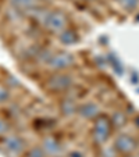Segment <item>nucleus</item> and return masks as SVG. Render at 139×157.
Wrapping results in <instances>:
<instances>
[{
    "instance_id": "nucleus-5",
    "label": "nucleus",
    "mask_w": 139,
    "mask_h": 157,
    "mask_svg": "<svg viewBox=\"0 0 139 157\" xmlns=\"http://www.w3.org/2000/svg\"><path fill=\"white\" fill-rule=\"evenodd\" d=\"M136 146H138L136 140L133 139L131 135H128V133H121V135H118L114 140V150L121 154L132 153L136 149Z\"/></svg>"
},
{
    "instance_id": "nucleus-19",
    "label": "nucleus",
    "mask_w": 139,
    "mask_h": 157,
    "mask_svg": "<svg viewBox=\"0 0 139 157\" xmlns=\"http://www.w3.org/2000/svg\"><path fill=\"white\" fill-rule=\"evenodd\" d=\"M138 92H139V89H138Z\"/></svg>"
},
{
    "instance_id": "nucleus-3",
    "label": "nucleus",
    "mask_w": 139,
    "mask_h": 157,
    "mask_svg": "<svg viewBox=\"0 0 139 157\" xmlns=\"http://www.w3.org/2000/svg\"><path fill=\"white\" fill-rule=\"evenodd\" d=\"M110 132H111L110 118L106 116H99L95 120V125H93V129H92V136H93L95 142L99 143V145H103L110 138Z\"/></svg>"
},
{
    "instance_id": "nucleus-13",
    "label": "nucleus",
    "mask_w": 139,
    "mask_h": 157,
    "mask_svg": "<svg viewBox=\"0 0 139 157\" xmlns=\"http://www.w3.org/2000/svg\"><path fill=\"white\" fill-rule=\"evenodd\" d=\"M115 2H118L125 10H135L139 4V0H115Z\"/></svg>"
},
{
    "instance_id": "nucleus-18",
    "label": "nucleus",
    "mask_w": 139,
    "mask_h": 157,
    "mask_svg": "<svg viewBox=\"0 0 139 157\" xmlns=\"http://www.w3.org/2000/svg\"><path fill=\"white\" fill-rule=\"evenodd\" d=\"M125 157H132V156H129V154H127V156H125Z\"/></svg>"
},
{
    "instance_id": "nucleus-9",
    "label": "nucleus",
    "mask_w": 139,
    "mask_h": 157,
    "mask_svg": "<svg viewBox=\"0 0 139 157\" xmlns=\"http://www.w3.org/2000/svg\"><path fill=\"white\" fill-rule=\"evenodd\" d=\"M39 0H10V4L21 13H27L38 7Z\"/></svg>"
},
{
    "instance_id": "nucleus-2",
    "label": "nucleus",
    "mask_w": 139,
    "mask_h": 157,
    "mask_svg": "<svg viewBox=\"0 0 139 157\" xmlns=\"http://www.w3.org/2000/svg\"><path fill=\"white\" fill-rule=\"evenodd\" d=\"M75 61V57L72 53L65 50H60L56 53H50L46 59V64L54 71H63V70L70 68Z\"/></svg>"
},
{
    "instance_id": "nucleus-11",
    "label": "nucleus",
    "mask_w": 139,
    "mask_h": 157,
    "mask_svg": "<svg viewBox=\"0 0 139 157\" xmlns=\"http://www.w3.org/2000/svg\"><path fill=\"white\" fill-rule=\"evenodd\" d=\"M60 109H61V113L64 117H71L72 114L77 113L78 104L75 103L74 100H71V99H67V100H63Z\"/></svg>"
},
{
    "instance_id": "nucleus-14",
    "label": "nucleus",
    "mask_w": 139,
    "mask_h": 157,
    "mask_svg": "<svg viewBox=\"0 0 139 157\" xmlns=\"http://www.w3.org/2000/svg\"><path fill=\"white\" fill-rule=\"evenodd\" d=\"M110 63H111L113 68H114V71L117 72L118 75H121L122 72H124V68H122V64L120 63V60L117 59L115 56H110Z\"/></svg>"
},
{
    "instance_id": "nucleus-4",
    "label": "nucleus",
    "mask_w": 139,
    "mask_h": 157,
    "mask_svg": "<svg viewBox=\"0 0 139 157\" xmlns=\"http://www.w3.org/2000/svg\"><path fill=\"white\" fill-rule=\"evenodd\" d=\"M72 85V77L65 72H56L48 79V88L53 92H64Z\"/></svg>"
},
{
    "instance_id": "nucleus-8",
    "label": "nucleus",
    "mask_w": 139,
    "mask_h": 157,
    "mask_svg": "<svg viewBox=\"0 0 139 157\" xmlns=\"http://www.w3.org/2000/svg\"><path fill=\"white\" fill-rule=\"evenodd\" d=\"M41 147L43 149V151L46 153V156H57V154L60 153V150H61V146H60L59 140L53 136L44 138Z\"/></svg>"
},
{
    "instance_id": "nucleus-16",
    "label": "nucleus",
    "mask_w": 139,
    "mask_h": 157,
    "mask_svg": "<svg viewBox=\"0 0 139 157\" xmlns=\"http://www.w3.org/2000/svg\"><path fill=\"white\" fill-rule=\"evenodd\" d=\"M28 157H46V153L43 151V149L39 147H33L28 151Z\"/></svg>"
},
{
    "instance_id": "nucleus-17",
    "label": "nucleus",
    "mask_w": 139,
    "mask_h": 157,
    "mask_svg": "<svg viewBox=\"0 0 139 157\" xmlns=\"http://www.w3.org/2000/svg\"><path fill=\"white\" fill-rule=\"evenodd\" d=\"M7 131H9V124L3 117H0V135H4Z\"/></svg>"
},
{
    "instance_id": "nucleus-6",
    "label": "nucleus",
    "mask_w": 139,
    "mask_h": 157,
    "mask_svg": "<svg viewBox=\"0 0 139 157\" xmlns=\"http://www.w3.org/2000/svg\"><path fill=\"white\" fill-rule=\"evenodd\" d=\"M3 146L10 154H20L24 151L25 142L18 135H7L3 140Z\"/></svg>"
},
{
    "instance_id": "nucleus-1",
    "label": "nucleus",
    "mask_w": 139,
    "mask_h": 157,
    "mask_svg": "<svg viewBox=\"0 0 139 157\" xmlns=\"http://www.w3.org/2000/svg\"><path fill=\"white\" fill-rule=\"evenodd\" d=\"M42 25L49 32L60 33L67 27V17L61 11H46L41 18Z\"/></svg>"
},
{
    "instance_id": "nucleus-7",
    "label": "nucleus",
    "mask_w": 139,
    "mask_h": 157,
    "mask_svg": "<svg viewBox=\"0 0 139 157\" xmlns=\"http://www.w3.org/2000/svg\"><path fill=\"white\" fill-rule=\"evenodd\" d=\"M77 113L85 120H96L100 116V109L93 101H86V103H82L78 106Z\"/></svg>"
},
{
    "instance_id": "nucleus-12",
    "label": "nucleus",
    "mask_w": 139,
    "mask_h": 157,
    "mask_svg": "<svg viewBox=\"0 0 139 157\" xmlns=\"http://www.w3.org/2000/svg\"><path fill=\"white\" fill-rule=\"evenodd\" d=\"M110 121H111V125L120 128V127H124V125L127 124V117H125L121 111H117V113L113 114V117L110 118Z\"/></svg>"
},
{
    "instance_id": "nucleus-15",
    "label": "nucleus",
    "mask_w": 139,
    "mask_h": 157,
    "mask_svg": "<svg viewBox=\"0 0 139 157\" xmlns=\"http://www.w3.org/2000/svg\"><path fill=\"white\" fill-rule=\"evenodd\" d=\"M9 99H10L9 89H7L4 85H2V83H0V103H6Z\"/></svg>"
},
{
    "instance_id": "nucleus-10",
    "label": "nucleus",
    "mask_w": 139,
    "mask_h": 157,
    "mask_svg": "<svg viewBox=\"0 0 139 157\" xmlns=\"http://www.w3.org/2000/svg\"><path fill=\"white\" fill-rule=\"evenodd\" d=\"M59 40H60V43H63L64 46L75 44L78 42V35L75 31L65 28L64 31H61V32L59 33Z\"/></svg>"
}]
</instances>
